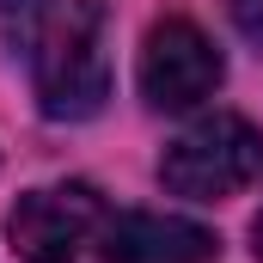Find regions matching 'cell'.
<instances>
[{"label":"cell","mask_w":263,"mask_h":263,"mask_svg":"<svg viewBox=\"0 0 263 263\" xmlns=\"http://www.w3.org/2000/svg\"><path fill=\"white\" fill-rule=\"evenodd\" d=\"M135 80H141V98L153 110H190L227 80V62L190 18H165V25L147 31Z\"/></svg>","instance_id":"obj_4"},{"label":"cell","mask_w":263,"mask_h":263,"mask_svg":"<svg viewBox=\"0 0 263 263\" xmlns=\"http://www.w3.org/2000/svg\"><path fill=\"white\" fill-rule=\"evenodd\" d=\"M227 12H233V25H239V37L263 49V0H227Z\"/></svg>","instance_id":"obj_6"},{"label":"cell","mask_w":263,"mask_h":263,"mask_svg":"<svg viewBox=\"0 0 263 263\" xmlns=\"http://www.w3.org/2000/svg\"><path fill=\"white\" fill-rule=\"evenodd\" d=\"M251 245H257V257H263V214L251 220Z\"/></svg>","instance_id":"obj_7"},{"label":"cell","mask_w":263,"mask_h":263,"mask_svg":"<svg viewBox=\"0 0 263 263\" xmlns=\"http://www.w3.org/2000/svg\"><path fill=\"white\" fill-rule=\"evenodd\" d=\"M0 43L31 67L37 110L86 123L110 98V49L98 0H0Z\"/></svg>","instance_id":"obj_1"},{"label":"cell","mask_w":263,"mask_h":263,"mask_svg":"<svg viewBox=\"0 0 263 263\" xmlns=\"http://www.w3.org/2000/svg\"><path fill=\"white\" fill-rule=\"evenodd\" d=\"M104 196L92 184H43L25 190L6 214V239L25 263H73L92 233H104Z\"/></svg>","instance_id":"obj_3"},{"label":"cell","mask_w":263,"mask_h":263,"mask_svg":"<svg viewBox=\"0 0 263 263\" xmlns=\"http://www.w3.org/2000/svg\"><path fill=\"white\" fill-rule=\"evenodd\" d=\"M257 172H263V135L233 110H214V117L190 123L159 159V184L190 202L239 196Z\"/></svg>","instance_id":"obj_2"},{"label":"cell","mask_w":263,"mask_h":263,"mask_svg":"<svg viewBox=\"0 0 263 263\" xmlns=\"http://www.w3.org/2000/svg\"><path fill=\"white\" fill-rule=\"evenodd\" d=\"M104 263H214L220 257V239L196 227V220H178V214H117L104 220Z\"/></svg>","instance_id":"obj_5"}]
</instances>
